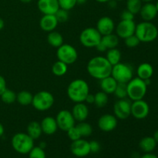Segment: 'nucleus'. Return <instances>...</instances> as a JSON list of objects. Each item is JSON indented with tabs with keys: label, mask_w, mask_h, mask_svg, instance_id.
I'll use <instances>...</instances> for the list:
<instances>
[{
	"label": "nucleus",
	"mask_w": 158,
	"mask_h": 158,
	"mask_svg": "<svg viewBox=\"0 0 158 158\" xmlns=\"http://www.w3.org/2000/svg\"><path fill=\"white\" fill-rule=\"evenodd\" d=\"M85 103L87 104H94V95L89 94L85 99Z\"/></svg>",
	"instance_id": "nucleus-44"
},
{
	"label": "nucleus",
	"mask_w": 158,
	"mask_h": 158,
	"mask_svg": "<svg viewBox=\"0 0 158 158\" xmlns=\"http://www.w3.org/2000/svg\"><path fill=\"white\" fill-rule=\"evenodd\" d=\"M71 153L77 157H84L90 154L89 142L84 139L72 141L70 145Z\"/></svg>",
	"instance_id": "nucleus-14"
},
{
	"label": "nucleus",
	"mask_w": 158,
	"mask_h": 158,
	"mask_svg": "<svg viewBox=\"0 0 158 158\" xmlns=\"http://www.w3.org/2000/svg\"><path fill=\"white\" fill-rule=\"evenodd\" d=\"M116 1H118V2H120V1H123V0H116Z\"/></svg>",
	"instance_id": "nucleus-57"
},
{
	"label": "nucleus",
	"mask_w": 158,
	"mask_h": 158,
	"mask_svg": "<svg viewBox=\"0 0 158 158\" xmlns=\"http://www.w3.org/2000/svg\"><path fill=\"white\" fill-rule=\"evenodd\" d=\"M97 29L102 35H106L113 33L115 29V23L114 20L109 16L101 17L97 21Z\"/></svg>",
	"instance_id": "nucleus-17"
},
{
	"label": "nucleus",
	"mask_w": 158,
	"mask_h": 158,
	"mask_svg": "<svg viewBox=\"0 0 158 158\" xmlns=\"http://www.w3.org/2000/svg\"><path fill=\"white\" fill-rule=\"evenodd\" d=\"M139 13L140 14V16L143 21L151 22L156 18L158 12L155 4L152 2H146L144 5H142Z\"/></svg>",
	"instance_id": "nucleus-19"
},
{
	"label": "nucleus",
	"mask_w": 158,
	"mask_h": 158,
	"mask_svg": "<svg viewBox=\"0 0 158 158\" xmlns=\"http://www.w3.org/2000/svg\"><path fill=\"white\" fill-rule=\"evenodd\" d=\"M54 102L55 99L50 92L42 90L33 96L32 105L36 110L43 112L50 109L53 106Z\"/></svg>",
	"instance_id": "nucleus-7"
},
{
	"label": "nucleus",
	"mask_w": 158,
	"mask_h": 158,
	"mask_svg": "<svg viewBox=\"0 0 158 158\" xmlns=\"http://www.w3.org/2000/svg\"><path fill=\"white\" fill-rule=\"evenodd\" d=\"M124 43L126 45V46H127V47L134 48L137 47L140 44V41L137 38V35L134 34V35H132L131 36L127 37V38L124 39Z\"/></svg>",
	"instance_id": "nucleus-39"
},
{
	"label": "nucleus",
	"mask_w": 158,
	"mask_h": 158,
	"mask_svg": "<svg viewBox=\"0 0 158 158\" xmlns=\"http://www.w3.org/2000/svg\"><path fill=\"white\" fill-rule=\"evenodd\" d=\"M6 89H7V86H6V80L2 76L0 75V96Z\"/></svg>",
	"instance_id": "nucleus-43"
},
{
	"label": "nucleus",
	"mask_w": 158,
	"mask_h": 158,
	"mask_svg": "<svg viewBox=\"0 0 158 158\" xmlns=\"http://www.w3.org/2000/svg\"><path fill=\"white\" fill-rule=\"evenodd\" d=\"M142 7L141 0H127V9L134 15L138 14Z\"/></svg>",
	"instance_id": "nucleus-34"
},
{
	"label": "nucleus",
	"mask_w": 158,
	"mask_h": 158,
	"mask_svg": "<svg viewBox=\"0 0 158 158\" xmlns=\"http://www.w3.org/2000/svg\"><path fill=\"white\" fill-rule=\"evenodd\" d=\"M69 158H71V157H69Z\"/></svg>",
	"instance_id": "nucleus-58"
},
{
	"label": "nucleus",
	"mask_w": 158,
	"mask_h": 158,
	"mask_svg": "<svg viewBox=\"0 0 158 158\" xmlns=\"http://www.w3.org/2000/svg\"><path fill=\"white\" fill-rule=\"evenodd\" d=\"M58 128L63 131H67L71 127L75 126L76 120L72 113L67 110H62L57 114L56 117Z\"/></svg>",
	"instance_id": "nucleus-11"
},
{
	"label": "nucleus",
	"mask_w": 158,
	"mask_h": 158,
	"mask_svg": "<svg viewBox=\"0 0 158 158\" xmlns=\"http://www.w3.org/2000/svg\"><path fill=\"white\" fill-rule=\"evenodd\" d=\"M89 94V87L86 81L83 79L73 80L67 87V96L74 103H83Z\"/></svg>",
	"instance_id": "nucleus-2"
},
{
	"label": "nucleus",
	"mask_w": 158,
	"mask_h": 158,
	"mask_svg": "<svg viewBox=\"0 0 158 158\" xmlns=\"http://www.w3.org/2000/svg\"><path fill=\"white\" fill-rule=\"evenodd\" d=\"M19 1L23 3H29V2H31L32 0H19Z\"/></svg>",
	"instance_id": "nucleus-54"
},
{
	"label": "nucleus",
	"mask_w": 158,
	"mask_h": 158,
	"mask_svg": "<svg viewBox=\"0 0 158 158\" xmlns=\"http://www.w3.org/2000/svg\"><path fill=\"white\" fill-rule=\"evenodd\" d=\"M71 113L76 121L83 122L85 121L89 116V109L84 102L77 103L73 107Z\"/></svg>",
	"instance_id": "nucleus-18"
},
{
	"label": "nucleus",
	"mask_w": 158,
	"mask_h": 158,
	"mask_svg": "<svg viewBox=\"0 0 158 158\" xmlns=\"http://www.w3.org/2000/svg\"><path fill=\"white\" fill-rule=\"evenodd\" d=\"M4 132H5L4 127H3V125L0 123V137H2L3 134H4Z\"/></svg>",
	"instance_id": "nucleus-48"
},
{
	"label": "nucleus",
	"mask_w": 158,
	"mask_h": 158,
	"mask_svg": "<svg viewBox=\"0 0 158 158\" xmlns=\"http://www.w3.org/2000/svg\"><path fill=\"white\" fill-rule=\"evenodd\" d=\"M113 66L106 57L95 56L88 62L86 69L90 77L97 80H102L111 75Z\"/></svg>",
	"instance_id": "nucleus-1"
},
{
	"label": "nucleus",
	"mask_w": 158,
	"mask_h": 158,
	"mask_svg": "<svg viewBox=\"0 0 158 158\" xmlns=\"http://www.w3.org/2000/svg\"><path fill=\"white\" fill-rule=\"evenodd\" d=\"M157 142L153 137H145L140 140L139 147L145 153H151L157 147Z\"/></svg>",
	"instance_id": "nucleus-24"
},
{
	"label": "nucleus",
	"mask_w": 158,
	"mask_h": 158,
	"mask_svg": "<svg viewBox=\"0 0 158 158\" xmlns=\"http://www.w3.org/2000/svg\"><path fill=\"white\" fill-rule=\"evenodd\" d=\"M95 1L100 3H107L110 0H95Z\"/></svg>",
	"instance_id": "nucleus-53"
},
{
	"label": "nucleus",
	"mask_w": 158,
	"mask_h": 158,
	"mask_svg": "<svg viewBox=\"0 0 158 158\" xmlns=\"http://www.w3.org/2000/svg\"><path fill=\"white\" fill-rule=\"evenodd\" d=\"M108 100V94L103 91H100L94 95V105L98 108L104 107L107 104Z\"/></svg>",
	"instance_id": "nucleus-31"
},
{
	"label": "nucleus",
	"mask_w": 158,
	"mask_h": 158,
	"mask_svg": "<svg viewBox=\"0 0 158 158\" xmlns=\"http://www.w3.org/2000/svg\"><path fill=\"white\" fill-rule=\"evenodd\" d=\"M110 76L117 83H127L134 78V70L130 64L120 62L113 66Z\"/></svg>",
	"instance_id": "nucleus-6"
},
{
	"label": "nucleus",
	"mask_w": 158,
	"mask_h": 158,
	"mask_svg": "<svg viewBox=\"0 0 158 158\" xmlns=\"http://www.w3.org/2000/svg\"><path fill=\"white\" fill-rule=\"evenodd\" d=\"M58 23L55 15H43V16L40 19V26L42 30L50 32L55 30L58 26Z\"/></svg>",
	"instance_id": "nucleus-20"
},
{
	"label": "nucleus",
	"mask_w": 158,
	"mask_h": 158,
	"mask_svg": "<svg viewBox=\"0 0 158 158\" xmlns=\"http://www.w3.org/2000/svg\"><path fill=\"white\" fill-rule=\"evenodd\" d=\"M66 133H67L68 137H69L72 141H75V140H79V139L82 138L81 135H80V131H78V129H77V127H76V125L74 127H71L69 130H68V131H66Z\"/></svg>",
	"instance_id": "nucleus-40"
},
{
	"label": "nucleus",
	"mask_w": 158,
	"mask_h": 158,
	"mask_svg": "<svg viewBox=\"0 0 158 158\" xmlns=\"http://www.w3.org/2000/svg\"><path fill=\"white\" fill-rule=\"evenodd\" d=\"M121 52L117 48L107 49L106 58L112 66H114V65L120 63V60H121Z\"/></svg>",
	"instance_id": "nucleus-28"
},
{
	"label": "nucleus",
	"mask_w": 158,
	"mask_h": 158,
	"mask_svg": "<svg viewBox=\"0 0 158 158\" xmlns=\"http://www.w3.org/2000/svg\"><path fill=\"white\" fill-rule=\"evenodd\" d=\"M5 26V23H4V20L2 19V18H0V31L4 28Z\"/></svg>",
	"instance_id": "nucleus-49"
},
{
	"label": "nucleus",
	"mask_w": 158,
	"mask_h": 158,
	"mask_svg": "<svg viewBox=\"0 0 158 158\" xmlns=\"http://www.w3.org/2000/svg\"><path fill=\"white\" fill-rule=\"evenodd\" d=\"M27 134L34 140L40 138L43 134L40 123L37 121L30 122L27 126Z\"/></svg>",
	"instance_id": "nucleus-25"
},
{
	"label": "nucleus",
	"mask_w": 158,
	"mask_h": 158,
	"mask_svg": "<svg viewBox=\"0 0 158 158\" xmlns=\"http://www.w3.org/2000/svg\"><path fill=\"white\" fill-rule=\"evenodd\" d=\"M55 16L59 23H64L69 19V13H68V11L60 8L59 10L55 13Z\"/></svg>",
	"instance_id": "nucleus-38"
},
{
	"label": "nucleus",
	"mask_w": 158,
	"mask_h": 158,
	"mask_svg": "<svg viewBox=\"0 0 158 158\" xmlns=\"http://www.w3.org/2000/svg\"><path fill=\"white\" fill-rule=\"evenodd\" d=\"M78 131H80V134L82 137H87L92 134L93 133V127L89 123L83 121L80 122L77 125H76Z\"/></svg>",
	"instance_id": "nucleus-32"
},
{
	"label": "nucleus",
	"mask_w": 158,
	"mask_h": 158,
	"mask_svg": "<svg viewBox=\"0 0 158 158\" xmlns=\"http://www.w3.org/2000/svg\"><path fill=\"white\" fill-rule=\"evenodd\" d=\"M117 118L112 114H106L102 115L98 120V127L100 130L104 132H110L117 127Z\"/></svg>",
	"instance_id": "nucleus-15"
},
{
	"label": "nucleus",
	"mask_w": 158,
	"mask_h": 158,
	"mask_svg": "<svg viewBox=\"0 0 158 158\" xmlns=\"http://www.w3.org/2000/svg\"><path fill=\"white\" fill-rule=\"evenodd\" d=\"M87 0H77V5H83L86 2Z\"/></svg>",
	"instance_id": "nucleus-51"
},
{
	"label": "nucleus",
	"mask_w": 158,
	"mask_h": 158,
	"mask_svg": "<svg viewBox=\"0 0 158 158\" xmlns=\"http://www.w3.org/2000/svg\"><path fill=\"white\" fill-rule=\"evenodd\" d=\"M102 35L97 28H86L80 35V41L83 46L86 48H95L100 43Z\"/></svg>",
	"instance_id": "nucleus-8"
},
{
	"label": "nucleus",
	"mask_w": 158,
	"mask_h": 158,
	"mask_svg": "<svg viewBox=\"0 0 158 158\" xmlns=\"http://www.w3.org/2000/svg\"><path fill=\"white\" fill-rule=\"evenodd\" d=\"M37 6L43 15H55L60 9L58 0H38Z\"/></svg>",
	"instance_id": "nucleus-16"
},
{
	"label": "nucleus",
	"mask_w": 158,
	"mask_h": 158,
	"mask_svg": "<svg viewBox=\"0 0 158 158\" xmlns=\"http://www.w3.org/2000/svg\"><path fill=\"white\" fill-rule=\"evenodd\" d=\"M142 2H151L153 0H141Z\"/></svg>",
	"instance_id": "nucleus-55"
},
{
	"label": "nucleus",
	"mask_w": 158,
	"mask_h": 158,
	"mask_svg": "<svg viewBox=\"0 0 158 158\" xmlns=\"http://www.w3.org/2000/svg\"><path fill=\"white\" fill-rule=\"evenodd\" d=\"M155 6H156V9H157V12H158V1L157 2V3H156V4H155Z\"/></svg>",
	"instance_id": "nucleus-56"
},
{
	"label": "nucleus",
	"mask_w": 158,
	"mask_h": 158,
	"mask_svg": "<svg viewBox=\"0 0 158 158\" xmlns=\"http://www.w3.org/2000/svg\"><path fill=\"white\" fill-rule=\"evenodd\" d=\"M89 148H90V153H97L100 150V144L97 140H91L89 142Z\"/></svg>",
	"instance_id": "nucleus-41"
},
{
	"label": "nucleus",
	"mask_w": 158,
	"mask_h": 158,
	"mask_svg": "<svg viewBox=\"0 0 158 158\" xmlns=\"http://www.w3.org/2000/svg\"><path fill=\"white\" fill-rule=\"evenodd\" d=\"M67 70L68 65L60 60L56 62L52 66V73L56 77H63L67 73Z\"/></svg>",
	"instance_id": "nucleus-30"
},
{
	"label": "nucleus",
	"mask_w": 158,
	"mask_h": 158,
	"mask_svg": "<svg viewBox=\"0 0 158 158\" xmlns=\"http://www.w3.org/2000/svg\"><path fill=\"white\" fill-rule=\"evenodd\" d=\"M28 154H29V158H46V153L44 149L39 146H34Z\"/></svg>",
	"instance_id": "nucleus-36"
},
{
	"label": "nucleus",
	"mask_w": 158,
	"mask_h": 158,
	"mask_svg": "<svg viewBox=\"0 0 158 158\" xmlns=\"http://www.w3.org/2000/svg\"><path fill=\"white\" fill-rule=\"evenodd\" d=\"M107 3L109 7L111 9H114V8L117 7V1L116 0H110Z\"/></svg>",
	"instance_id": "nucleus-47"
},
{
	"label": "nucleus",
	"mask_w": 158,
	"mask_h": 158,
	"mask_svg": "<svg viewBox=\"0 0 158 158\" xmlns=\"http://www.w3.org/2000/svg\"><path fill=\"white\" fill-rule=\"evenodd\" d=\"M33 96L27 90H22L16 94V101L22 106L32 104Z\"/></svg>",
	"instance_id": "nucleus-29"
},
{
	"label": "nucleus",
	"mask_w": 158,
	"mask_h": 158,
	"mask_svg": "<svg viewBox=\"0 0 158 158\" xmlns=\"http://www.w3.org/2000/svg\"><path fill=\"white\" fill-rule=\"evenodd\" d=\"M153 137H154V140H156V142H157V143H158V130H157V131H156L155 132H154Z\"/></svg>",
	"instance_id": "nucleus-50"
},
{
	"label": "nucleus",
	"mask_w": 158,
	"mask_h": 158,
	"mask_svg": "<svg viewBox=\"0 0 158 158\" xmlns=\"http://www.w3.org/2000/svg\"><path fill=\"white\" fill-rule=\"evenodd\" d=\"M40 125L43 133L46 135H52L56 132L58 129V125L56 118L52 117H46L43 118L40 123Z\"/></svg>",
	"instance_id": "nucleus-21"
},
{
	"label": "nucleus",
	"mask_w": 158,
	"mask_h": 158,
	"mask_svg": "<svg viewBox=\"0 0 158 158\" xmlns=\"http://www.w3.org/2000/svg\"><path fill=\"white\" fill-rule=\"evenodd\" d=\"M137 77L145 80L151 79L154 74V68L152 65L148 63H143L140 64L137 69Z\"/></svg>",
	"instance_id": "nucleus-23"
},
{
	"label": "nucleus",
	"mask_w": 158,
	"mask_h": 158,
	"mask_svg": "<svg viewBox=\"0 0 158 158\" xmlns=\"http://www.w3.org/2000/svg\"><path fill=\"white\" fill-rule=\"evenodd\" d=\"M12 147L15 151L21 154H27L33 148L34 140L27 133H17L11 140Z\"/></svg>",
	"instance_id": "nucleus-4"
},
{
	"label": "nucleus",
	"mask_w": 158,
	"mask_h": 158,
	"mask_svg": "<svg viewBox=\"0 0 158 158\" xmlns=\"http://www.w3.org/2000/svg\"><path fill=\"white\" fill-rule=\"evenodd\" d=\"M135 35L140 43H151L158 36V29L151 22L143 21L136 25Z\"/></svg>",
	"instance_id": "nucleus-3"
},
{
	"label": "nucleus",
	"mask_w": 158,
	"mask_h": 158,
	"mask_svg": "<svg viewBox=\"0 0 158 158\" xmlns=\"http://www.w3.org/2000/svg\"><path fill=\"white\" fill-rule=\"evenodd\" d=\"M150 113V106L145 100H139L131 103V115L137 120H143L148 117Z\"/></svg>",
	"instance_id": "nucleus-12"
},
{
	"label": "nucleus",
	"mask_w": 158,
	"mask_h": 158,
	"mask_svg": "<svg viewBox=\"0 0 158 158\" xmlns=\"http://www.w3.org/2000/svg\"><path fill=\"white\" fill-rule=\"evenodd\" d=\"M117 82L111 76L100 80V89L101 91L106 93V94H114L116 87L117 86Z\"/></svg>",
	"instance_id": "nucleus-22"
},
{
	"label": "nucleus",
	"mask_w": 158,
	"mask_h": 158,
	"mask_svg": "<svg viewBox=\"0 0 158 158\" xmlns=\"http://www.w3.org/2000/svg\"><path fill=\"white\" fill-rule=\"evenodd\" d=\"M120 18L121 20H134V15L131 12H130L127 9H125L123 11L121 14H120Z\"/></svg>",
	"instance_id": "nucleus-42"
},
{
	"label": "nucleus",
	"mask_w": 158,
	"mask_h": 158,
	"mask_svg": "<svg viewBox=\"0 0 158 158\" xmlns=\"http://www.w3.org/2000/svg\"><path fill=\"white\" fill-rule=\"evenodd\" d=\"M136 23L134 20H121L116 27V35L121 39H126L135 34Z\"/></svg>",
	"instance_id": "nucleus-13"
},
{
	"label": "nucleus",
	"mask_w": 158,
	"mask_h": 158,
	"mask_svg": "<svg viewBox=\"0 0 158 158\" xmlns=\"http://www.w3.org/2000/svg\"><path fill=\"white\" fill-rule=\"evenodd\" d=\"M60 9L69 11L73 9L77 5V0H58Z\"/></svg>",
	"instance_id": "nucleus-37"
},
{
	"label": "nucleus",
	"mask_w": 158,
	"mask_h": 158,
	"mask_svg": "<svg viewBox=\"0 0 158 158\" xmlns=\"http://www.w3.org/2000/svg\"><path fill=\"white\" fill-rule=\"evenodd\" d=\"M140 158H158V157L156 156L155 154H152V153H146V154H143Z\"/></svg>",
	"instance_id": "nucleus-46"
},
{
	"label": "nucleus",
	"mask_w": 158,
	"mask_h": 158,
	"mask_svg": "<svg viewBox=\"0 0 158 158\" xmlns=\"http://www.w3.org/2000/svg\"><path fill=\"white\" fill-rule=\"evenodd\" d=\"M56 56L58 60L67 65L73 64L78 59V52L70 44H63L57 48Z\"/></svg>",
	"instance_id": "nucleus-9"
},
{
	"label": "nucleus",
	"mask_w": 158,
	"mask_h": 158,
	"mask_svg": "<svg viewBox=\"0 0 158 158\" xmlns=\"http://www.w3.org/2000/svg\"><path fill=\"white\" fill-rule=\"evenodd\" d=\"M101 43L106 46L107 49L117 48L119 44V37L114 33L102 35Z\"/></svg>",
	"instance_id": "nucleus-26"
},
{
	"label": "nucleus",
	"mask_w": 158,
	"mask_h": 158,
	"mask_svg": "<svg viewBox=\"0 0 158 158\" xmlns=\"http://www.w3.org/2000/svg\"><path fill=\"white\" fill-rule=\"evenodd\" d=\"M39 147H40L41 148L44 149V148L46 147V143H45V142H41V143H40V145H39Z\"/></svg>",
	"instance_id": "nucleus-52"
},
{
	"label": "nucleus",
	"mask_w": 158,
	"mask_h": 158,
	"mask_svg": "<svg viewBox=\"0 0 158 158\" xmlns=\"http://www.w3.org/2000/svg\"><path fill=\"white\" fill-rule=\"evenodd\" d=\"M0 97H1L2 101L6 104H12L14 102L16 101V94L13 90H11L9 89H6Z\"/></svg>",
	"instance_id": "nucleus-33"
},
{
	"label": "nucleus",
	"mask_w": 158,
	"mask_h": 158,
	"mask_svg": "<svg viewBox=\"0 0 158 158\" xmlns=\"http://www.w3.org/2000/svg\"><path fill=\"white\" fill-rule=\"evenodd\" d=\"M114 94L118 100L120 99L127 98V83H117L115 91Z\"/></svg>",
	"instance_id": "nucleus-35"
},
{
	"label": "nucleus",
	"mask_w": 158,
	"mask_h": 158,
	"mask_svg": "<svg viewBox=\"0 0 158 158\" xmlns=\"http://www.w3.org/2000/svg\"><path fill=\"white\" fill-rule=\"evenodd\" d=\"M114 115L120 120H126L131 115V102L127 98L120 99L114 105Z\"/></svg>",
	"instance_id": "nucleus-10"
},
{
	"label": "nucleus",
	"mask_w": 158,
	"mask_h": 158,
	"mask_svg": "<svg viewBox=\"0 0 158 158\" xmlns=\"http://www.w3.org/2000/svg\"><path fill=\"white\" fill-rule=\"evenodd\" d=\"M127 97L131 100H143L148 90V86L144 80L139 77H135L127 83Z\"/></svg>",
	"instance_id": "nucleus-5"
},
{
	"label": "nucleus",
	"mask_w": 158,
	"mask_h": 158,
	"mask_svg": "<svg viewBox=\"0 0 158 158\" xmlns=\"http://www.w3.org/2000/svg\"><path fill=\"white\" fill-rule=\"evenodd\" d=\"M95 48L97 49V50L99 51V52H105V51L107 50V49L106 48V46H105L104 45H103V43H101V41H100V43H99V44L97 45V46H96Z\"/></svg>",
	"instance_id": "nucleus-45"
},
{
	"label": "nucleus",
	"mask_w": 158,
	"mask_h": 158,
	"mask_svg": "<svg viewBox=\"0 0 158 158\" xmlns=\"http://www.w3.org/2000/svg\"><path fill=\"white\" fill-rule=\"evenodd\" d=\"M47 41L51 46L54 48H58L63 44V37L60 32L52 31L48 34Z\"/></svg>",
	"instance_id": "nucleus-27"
}]
</instances>
